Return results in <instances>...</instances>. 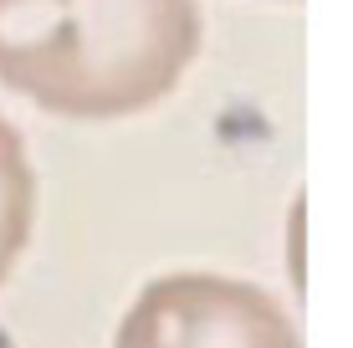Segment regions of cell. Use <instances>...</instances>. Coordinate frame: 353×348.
I'll use <instances>...</instances> for the list:
<instances>
[{"label":"cell","instance_id":"1","mask_svg":"<svg viewBox=\"0 0 353 348\" xmlns=\"http://www.w3.org/2000/svg\"><path fill=\"white\" fill-rule=\"evenodd\" d=\"M194 52V0H0V82L62 118L143 113Z\"/></svg>","mask_w":353,"mask_h":348},{"label":"cell","instance_id":"2","mask_svg":"<svg viewBox=\"0 0 353 348\" xmlns=\"http://www.w3.org/2000/svg\"><path fill=\"white\" fill-rule=\"evenodd\" d=\"M113 348H302L272 292L210 272H169L133 297Z\"/></svg>","mask_w":353,"mask_h":348},{"label":"cell","instance_id":"3","mask_svg":"<svg viewBox=\"0 0 353 348\" xmlns=\"http://www.w3.org/2000/svg\"><path fill=\"white\" fill-rule=\"evenodd\" d=\"M31 215H36V174L26 164V143L0 118V282L10 277L31 236Z\"/></svg>","mask_w":353,"mask_h":348}]
</instances>
